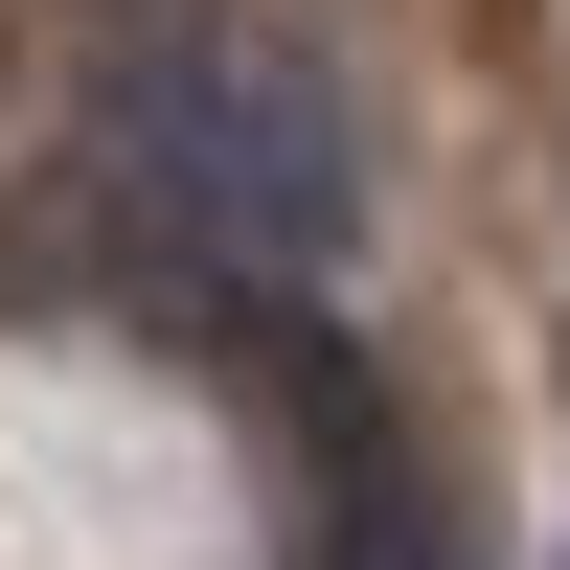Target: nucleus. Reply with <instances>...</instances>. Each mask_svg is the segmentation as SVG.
<instances>
[{
    "instance_id": "nucleus-1",
    "label": "nucleus",
    "mask_w": 570,
    "mask_h": 570,
    "mask_svg": "<svg viewBox=\"0 0 570 570\" xmlns=\"http://www.w3.org/2000/svg\"><path fill=\"white\" fill-rule=\"evenodd\" d=\"M115 183L183 228V252L274 274V297H320V274L365 252V137H343V91H320L274 23H160L137 46L115 69Z\"/></svg>"
}]
</instances>
